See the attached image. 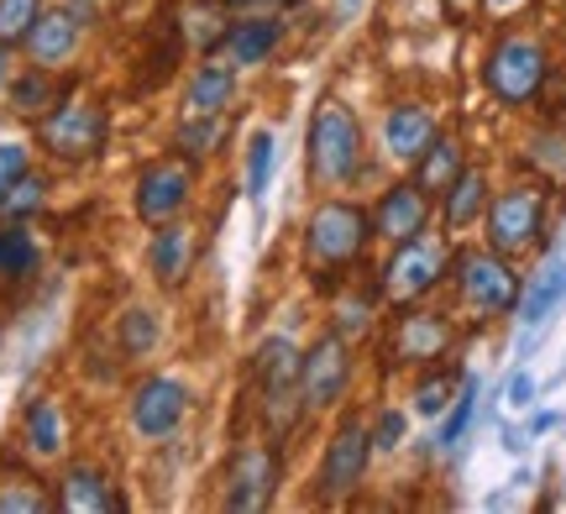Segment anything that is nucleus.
Here are the masks:
<instances>
[{
	"label": "nucleus",
	"mask_w": 566,
	"mask_h": 514,
	"mask_svg": "<svg viewBox=\"0 0 566 514\" xmlns=\"http://www.w3.org/2000/svg\"><path fill=\"white\" fill-rule=\"evenodd\" d=\"M457 347V321L446 310L424 305H394L384 326V363L388 368H430L446 363Z\"/></svg>",
	"instance_id": "6e6552de"
},
{
	"label": "nucleus",
	"mask_w": 566,
	"mask_h": 514,
	"mask_svg": "<svg viewBox=\"0 0 566 514\" xmlns=\"http://www.w3.org/2000/svg\"><path fill=\"white\" fill-rule=\"evenodd\" d=\"M546 84H551V48L541 32L509 27V32L493 38V48H488V59H483V90L504 105V111L541 105Z\"/></svg>",
	"instance_id": "7ed1b4c3"
},
{
	"label": "nucleus",
	"mask_w": 566,
	"mask_h": 514,
	"mask_svg": "<svg viewBox=\"0 0 566 514\" xmlns=\"http://www.w3.org/2000/svg\"><path fill=\"white\" fill-rule=\"evenodd\" d=\"M367 216H373V237H384L388 248H394V242H409V237L430 231V221H436V195H424V189L415 185V174H409L399 185H388Z\"/></svg>",
	"instance_id": "4468645a"
},
{
	"label": "nucleus",
	"mask_w": 566,
	"mask_h": 514,
	"mask_svg": "<svg viewBox=\"0 0 566 514\" xmlns=\"http://www.w3.org/2000/svg\"><path fill=\"white\" fill-rule=\"evenodd\" d=\"M551 231V185L541 179H514V185L493 189L483 210V237L493 252L504 258H530Z\"/></svg>",
	"instance_id": "20e7f679"
},
{
	"label": "nucleus",
	"mask_w": 566,
	"mask_h": 514,
	"mask_svg": "<svg viewBox=\"0 0 566 514\" xmlns=\"http://www.w3.org/2000/svg\"><path fill=\"white\" fill-rule=\"evenodd\" d=\"M273 174V132H252L247 143V195H263Z\"/></svg>",
	"instance_id": "4c0bfd02"
},
{
	"label": "nucleus",
	"mask_w": 566,
	"mask_h": 514,
	"mask_svg": "<svg viewBox=\"0 0 566 514\" xmlns=\"http://www.w3.org/2000/svg\"><path fill=\"white\" fill-rule=\"evenodd\" d=\"M352 373H357L352 342H346V336H336V331H321V336L300 352L304 410H336L346 394H352Z\"/></svg>",
	"instance_id": "9b49d317"
},
{
	"label": "nucleus",
	"mask_w": 566,
	"mask_h": 514,
	"mask_svg": "<svg viewBox=\"0 0 566 514\" xmlns=\"http://www.w3.org/2000/svg\"><path fill=\"white\" fill-rule=\"evenodd\" d=\"M457 389H462V378L446 368V363L415 368V389H409V399H415V415H446V405L457 399Z\"/></svg>",
	"instance_id": "2f4dec72"
},
{
	"label": "nucleus",
	"mask_w": 566,
	"mask_h": 514,
	"mask_svg": "<svg viewBox=\"0 0 566 514\" xmlns=\"http://www.w3.org/2000/svg\"><path fill=\"white\" fill-rule=\"evenodd\" d=\"M252 378H258V394H263V426L273 436H289L304 415V394H300V352L283 336H268L258 357H252Z\"/></svg>",
	"instance_id": "1a4fd4ad"
},
{
	"label": "nucleus",
	"mask_w": 566,
	"mask_h": 514,
	"mask_svg": "<svg viewBox=\"0 0 566 514\" xmlns=\"http://www.w3.org/2000/svg\"><path fill=\"white\" fill-rule=\"evenodd\" d=\"M27 168H32V153H27V147H21V143H0V189L11 185V179H21Z\"/></svg>",
	"instance_id": "ea45409f"
},
{
	"label": "nucleus",
	"mask_w": 566,
	"mask_h": 514,
	"mask_svg": "<svg viewBox=\"0 0 566 514\" xmlns=\"http://www.w3.org/2000/svg\"><path fill=\"white\" fill-rule=\"evenodd\" d=\"M42 206H48V179L32 174V168L0 189V216L6 221H32V216H42Z\"/></svg>",
	"instance_id": "473e14b6"
},
{
	"label": "nucleus",
	"mask_w": 566,
	"mask_h": 514,
	"mask_svg": "<svg viewBox=\"0 0 566 514\" xmlns=\"http://www.w3.org/2000/svg\"><path fill=\"white\" fill-rule=\"evenodd\" d=\"M535 399V378L530 373H514V384H509V405H530Z\"/></svg>",
	"instance_id": "a19ab883"
},
{
	"label": "nucleus",
	"mask_w": 566,
	"mask_h": 514,
	"mask_svg": "<svg viewBox=\"0 0 566 514\" xmlns=\"http://www.w3.org/2000/svg\"><path fill=\"white\" fill-rule=\"evenodd\" d=\"M174 27H179L184 48H195V53H216L221 38H226V27H231V6H226V0H184Z\"/></svg>",
	"instance_id": "b1692460"
},
{
	"label": "nucleus",
	"mask_w": 566,
	"mask_h": 514,
	"mask_svg": "<svg viewBox=\"0 0 566 514\" xmlns=\"http://www.w3.org/2000/svg\"><path fill=\"white\" fill-rule=\"evenodd\" d=\"M405 431H409L405 410H384L373 420V447H378V452H394V447H405Z\"/></svg>",
	"instance_id": "58836bf2"
},
{
	"label": "nucleus",
	"mask_w": 566,
	"mask_h": 514,
	"mask_svg": "<svg viewBox=\"0 0 566 514\" xmlns=\"http://www.w3.org/2000/svg\"><path fill=\"white\" fill-rule=\"evenodd\" d=\"M562 294H566V248L551 258L541 273H535V284L520 289V315H525L530 326H541L551 310L562 305Z\"/></svg>",
	"instance_id": "c756f323"
},
{
	"label": "nucleus",
	"mask_w": 566,
	"mask_h": 514,
	"mask_svg": "<svg viewBox=\"0 0 566 514\" xmlns=\"http://www.w3.org/2000/svg\"><path fill=\"white\" fill-rule=\"evenodd\" d=\"M189 195H195V158L168 153V158H158V164H147L137 174L132 206H137L142 227H163V221H179Z\"/></svg>",
	"instance_id": "f8f14e48"
},
{
	"label": "nucleus",
	"mask_w": 566,
	"mask_h": 514,
	"mask_svg": "<svg viewBox=\"0 0 566 514\" xmlns=\"http://www.w3.org/2000/svg\"><path fill=\"white\" fill-rule=\"evenodd\" d=\"M59 101H63V80L53 69H38V63H32L27 74L11 80V111H17L21 122H42Z\"/></svg>",
	"instance_id": "bb28decb"
},
{
	"label": "nucleus",
	"mask_w": 566,
	"mask_h": 514,
	"mask_svg": "<svg viewBox=\"0 0 566 514\" xmlns=\"http://www.w3.org/2000/svg\"><path fill=\"white\" fill-rule=\"evenodd\" d=\"M451 237L446 231H420L409 242H394V252L378 268V294L388 305H420L451 279Z\"/></svg>",
	"instance_id": "39448f33"
},
{
	"label": "nucleus",
	"mask_w": 566,
	"mask_h": 514,
	"mask_svg": "<svg viewBox=\"0 0 566 514\" xmlns=\"http://www.w3.org/2000/svg\"><path fill=\"white\" fill-rule=\"evenodd\" d=\"M283 42V21L268 17V11H247V17H231V27H226L221 38V53L231 69H263L273 53H279Z\"/></svg>",
	"instance_id": "f3484780"
},
{
	"label": "nucleus",
	"mask_w": 566,
	"mask_h": 514,
	"mask_svg": "<svg viewBox=\"0 0 566 514\" xmlns=\"http://www.w3.org/2000/svg\"><path fill=\"white\" fill-rule=\"evenodd\" d=\"M226 6H231V11H258V6H263V11H289V6H300V0H226Z\"/></svg>",
	"instance_id": "37998d69"
},
{
	"label": "nucleus",
	"mask_w": 566,
	"mask_h": 514,
	"mask_svg": "<svg viewBox=\"0 0 566 514\" xmlns=\"http://www.w3.org/2000/svg\"><path fill=\"white\" fill-rule=\"evenodd\" d=\"M21 441H27V452L42 457V462L63 452V410L53 405V399H38V405L27 410V420H21Z\"/></svg>",
	"instance_id": "7c9ffc66"
},
{
	"label": "nucleus",
	"mask_w": 566,
	"mask_h": 514,
	"mask_svg": "<svg viewBox=\"0 0 566 514\" xmlns=\"http://www.w3.org/2000/svg\"><path fill=\"white\" fill-rule=\"evenodd\" d=\"M367 168V137L352 105L321 101L304 132V174L315 189H352Z\"/></svg>",
	"instance_id": "f03ea898"
},
{
	"label": "nucleus",
	"mask_w": 566,
	"mask_h": 514,
	"mask_svg": "<svg viewBox=\"0 0 566 514\" xmlns=\"http://www.w3.org/2000/svg\"><path fill=\"white\" fill-rule=\"evenodd\" d=\"M53 510H59V499L32 468L0 462V514H53Z\"/></svg>",
	"instance_id": "393cba45"
},
{
	"label": "nucleus",
	"mask_w": 566,
	"mask_h": 514,
	"mask_svg": "<svg viewBox=\"0 0 566 514\" xmlns=\"http://www.w3.org/2000/svg\"><path fill=\"white\" fill-rule=\"evenodd\" d=\"M462 168H467V143L457 137V132H436V137H430V147L415 158V168H409V174H415V185H420L424 195H436V200H441L446 185H451Z\"/></svg>",
	"instance_id": "5701e85b"
},
{
	"label": "nucleus",
	"mask_w": 566,
	"mask_h": 514,
	"mask_svg": "<svg viewBox=\"0 0 566 514\" xmlns=\"http://www.w3.org/2000/svg\"><path fill=\"white\" fill-rule=\"evenodd\" d=\"M472 405H478V378H462V389H457V399L446 405V420H441V447H457L467 436V426H472Z\"/></svg>",
	"instance_id": "f704fd0d"
},
{
	"label": "nucleus",
	"mask_w": 566,
	"mask_h": 514,
	"mask_svg": "<svg viewBox=\"0 0 566 514\" xmlns=\"http://www.w3.org/2000/svg\"><path fill=\"white\" fill-rule=\"evenodd\" d=\"M105 137H111V116H105V105H95V101H69V95H63L38 122L42 153L59 158V164H90V158H101Z\"/></svg>",
	"instance_id": "9d476101"
},
{
	"label": "nucleus",
	"mask_w": 566,
	"mask_h": 514,
	"mask_svg": "<svg viewBox=\"0 0 566 514\" xmlns=\"http://www.w3.org/2000/svg\"><path fill=\"white\" fill-rule=\"evenodd\" d=\"M38 17H42V0H0V42L21 48Z\"/></svg>",
	"instance_id": "e433bc0d"
},
{
	"label": "nucleus",
	"mask_w": 566,
	"mask_h": 514,
	"mask_svg": "<svg viewBox=\"0 0 566 514\" xmlns=\"http://www.w3.org/2000/svg\"><path fill=\"white\" fill-rule=\"evenodd\" d=\"M336 294V321H331V331L336 336H346V342H357V331H373V321H378V305H384V294H378V279L373 284H357V279H346V284L331 289Z\"/></svg>",
	"instance_id": "a878e982"
},
{
	"label": "nucleus",
	"mask_w": 566,
	"mask_h": 514,
	"mask_svg": "<svg viewBox=\"0 0 566 514\" xmlns=\"http://www.w3.org/2000/svg\"><path fill=\"white\" fill-rule=\"evenodd\" d=\"M488 174L483 168H472L467 164L451 185H446V195L436 200V216H441V227L446 231H467V227H478L483 221V210H488Z\"/></svg>",
	"instance_id": "412c9836"
},
{
	"label": "nucleus",
	"mask_w": 566,
	"mask_h": 514,
	"mask_svg": "<svg viewBox=\"0 0 566 514\" xmlns=\"http://www.w3.org/2000/svg\"><path fill=\"white\" fill-rule=\"evenodd\" d=\"M147 268L158 273L163 289H179L189 279V268H195V231L179 227V221H163L153 231V248H147Z\"/></svg>",
	"instance_id": "4be33fe9"
},
{
	"label": "nucleus",
	"mask_w": 566,
	"mask_h": 514,
	"mask_svg": "<svg viewBox=\"0 0 566 514\" xmlns=\"http://www.w3.org/2000/svg\"><path fill=\"white\" fill-rule=\"evenodd\" d=\"M373 457H378V447H373V420H367L363 410H346L321 452L315 499H321V504H352V499L363 494L367 473H373Z\"/></svg>",
	"instance_id": "0eeeda50"
},
{
	"label": "nucleus",
	"mask_w": 566,
	"mask_h": 514,
	"mask_svg": "<svg viewBox=\"0 0 566 514\" xmlns=\"http://www.w3.org/2000/svg\"><path fill=\"white\" fill-rule=\"evenodd\" d=\"M367 248H373V216L357 200L325 195L321 206L310 210V221H304V273H310L315 289L331 294L336 284H346L367 263Z\"/></svg>",
	"instance_id": "f257e3e1"
},
{
	"label": "nucleus",
	"mask_w": 566,
	"mask_h": 514,
	"mask_svg": "<svg viewBox=\"0 0 566 514\" xmlns=\"http://www.w3.org/2000/svg\"><path fill=\"white\" fill-rule=\"evenodd\" d=\"M122 347L126 357H147V352L158 347V315L153 310H126L122 315Z\"/></svg>",
	"instance_id": "c9c22d12"
},
{
	"label": "nucleus",
	"mask_w": 566,
	"mask_h": 514,
	"mask_svg": "<svg viewBox=\"0 0 566 514\" xmlns=\"http://www.w3.org/2000/svg\"><path fill=\"white\" fill-rule=\"evenodd\" d=\"M38 273V237L27 221H6L0 216V284H21Z\"/></svg>",
	"instance_id": "c85d7f7f"
},
{
	"label": "nucleus",
	"mask_w": 566,
	"mask_h": 514,
	"mask_svg": "<svg viewBox=\"0 0 566 514\" xmlns=\"http://www.w3.org/2000/svg\"><path fill=\"white\" fill-rule=\"evenodd\" d=\"M457 6H462V0H457Z\"/></svg>",
	"instance_id": "a18cd8bd"
},
{
	"label": "nucleus",
	"mask_w": 566,
	"mask_h": 514,
	"mask_svg": "<svg viewBox=\"0 0 566 514\" xmlns=\"http://www.w3.org/2000/svg\"><path fill=\"white\" fill-rule=\"evenodd\" d=\"M451 284H457V300H462L478 321H499V315H514L520 310V273H514V258L483 248H457L451 252Z\"/></svg>",
	"instance_id": "423d86ee"
},
{
	"label": "nucleus",
	"mask_w": 566,
	"mask_h": 514,
	"mask_svg": "<svg viewBox=\"0 0 566 514\" xmlns=\"http://www.w3.org/2000/svg\"><path fill=\"white\" fill-rule=\"evenodd\" d=\"M221 132H226L221 116H184L179 132H174V147H179L184 158H195V164H200V158H210V153H216Z\"/></svg>",
	"instance_id": "72a5a7b5"
},
{
	"label": "nucleus",
	"mask_w": 566,
	"mask_h": 514,
	"mask_svg": "<svg viewBox=\"0 0 566 514\" xmlns=\"http://www.w3.org/2000/svg\"><path fill=\"white\" fill-rule=\"evenodd\" d=\"M184 415H189V389H184L179 378H142L137 394H132V426L137 436L147 441H163V436H174L184 426Z\"/></svg>",
	"instance_id": "2eb2a0df"
},
{
	"label": "nucleus",
	"mask_w": 566,
	"mask_h": 514,
	"mask_svg": "<svg viewBox=\"0 0 566 514\" xmlns=\"http://www.w3.org/2000/svg\"><path fill=\"white\" fill-rule=\"evenodd\" d=\"M525 164H530V179L541 185H566V126H541L525 137Z\"/></svg>",
	"instance_id": "cd10ccee"
},
{
	"label": "nucleus",
	"mask_w": 566,
	"mask_h": 514,
	"mask_svg": "<svg viewBox=\"0 0 566 514\" xmlns=\"http://www.w3.org/2000/svg\"><path fill=\"white\" fill-rule=\"evenodd\" d=\"M530 0H483V17H493V21H509L514 11H525Z\"/></svg>",
	"instance_id": "79ce46f5"
},
{
	"label": "nucleus",
	"mask_w": 566,
	"mask_h": 514,
	"mask_svg": "<svg viewBox=\"0 0 566 514\" xmlns=\"http://www.w3.org/2000/svg\"><path fill=\"white\" fill-rule=\"evenodd\" d=\"M0 84H11V69H6V42H0Z\"/></svg>",
	"instance_id": "c03bdc74"
},
{
	"label": "nucleus",
	"mask_w": 566,
	"mask_h": 514,
	"mask_svg": "<svg viewBox=\"0 0 566 514\" xmlns=\"http://www.w3.org/2000/svg\"><path fill=\"white\" fill-rule=\"evenodd\" d=\"M59 510L63 514H111V510H126V499L116 494V483L105 468L95 462H69L59 478Z\"/></svg>",
	"instance_id": "a211bd4d"
},
{
	"label": "nucleus",
	"mask_w": 566,
	"mask_h": 514,
	"mask_svg": "<svg viewBox=\"0 0 566 514\" xmlns=\"http://www.w3.org/2000/svg\"><path fill=\"white\" fill-rule=\"evenodd\" d=\"M84 42V17L74 11V6H59V11H48L42 6V17L32 21V32H27V59L38 63V69H53V74H63L69 63H74V53H80Z\"/></svg>",
	"instance_id": "dca6fc26"
},
{
	"label": "nucleus",
	"mask_w": 566,
	"mask_h": 514,
	"mask_svg": "<svg viewBox=\"0 0 566 514\" xmlns=\"http://www.w3.org/2000/svg\"><path fill=\"white\" fill-rule=\"evenodd\" d=\"M279 478H283V452L279 441H247L237 447L231 468H226V494L221 504L226 510H268V499L279 494Z\"/></svg>",
	"instance_id": "ddd939ff"
},
{
	"label": "nucleus",
	"mask_w": 566,
	"mask_h": 514,
	"mask_svg": "<svg viewBox=\"0 0 566 514\" xmlns=\"http://www.w3.org/2000/svg\"><path fill=\"white\" fill-rule=\"evenodd\" d=\"M436 132H441V126H436V116H430L420 101L388 105V116H384V153L394 158V164L415 168V158L430 147V137H436Z\"/></svg>",
	"instance_id": "6ab92c4d"
},
{
	"label": "nucleus",
	"mask_w": 566,
	"mask_h": 514,
	"mask_svg": "<svg viewBox=\"0 0 566 514\" xmlns=\"http://www.w3.org/2000/svg\"><path fill=\"white\" fill-rule=\"evenodd\" d=\"M231 101H237V69L221 53H205V63H195L189 90H184V116H226Z\"/></svg>",
	"instance_id": "aec40b11"
}]
</instances>
